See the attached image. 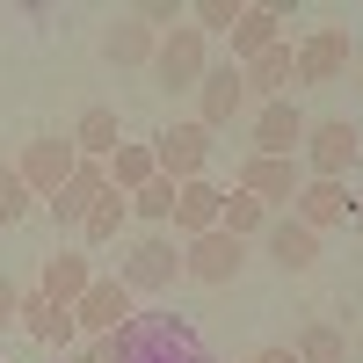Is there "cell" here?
<instances>
[{
	"label": "cell",
	"mask_w": 363,
	"mask_h": 363,
	"mask_svg": "<svg viewBox=\"0 0 363 363\" xmlns=\"http://www.w3.org/2000/svg\"><path fill=\"white\" fill-rule=\"evenodd\" d=\"M131 363H211L196 327H182L174 313H131Z\"/></svg>",
	"instance_id": "1"
},
{
	"label": "cell",
	"mask_w": 363,
	"mask_h": 363,
	"mask_svg": "<svg viewBox=\"0 0 363 363\" xmlns=\"http://www.w3.org/2000/svg\"><path fill=\"white\" fill-rule=\"evenodd\" d=\"M306 124H313V116L298 109L291 95L255 102V124H247V160H298V145H306Z\"/></svg>",
	"instance_id": "2"
},
{
	"label": "cell",
	"mask_w": 363,
	"mask_h": 363,
	"mask_svg": "<svg viewBox=\"0 0 363 363\" xmlns=\"http://www.w3.org/2000/svg\"><path fill=\"white\" fill-rule=\"evenodd\" d=\"M116 277H124L131 298H160V291H174V277H182V247H174L167 233H145V240L124 247V269H116Z\"/></svg>",
	"instance_id": "3"
},
{
	"label": "cell",
	"mask_w": 363,
	"mask_h": 363,
	"mask_svg": "<svg viewBox=\"0 0 363 363\" xmlns=\"http://www.w3.org/2000/svg\"><path fill=\"white\" fill-rule=\"evenodd\" d=\"M306 174L313 182H342L349 167H356V153H363V131L349 124V116H320V124H306Z\"/></svg>",
	"instance_id": "4"
},
{
	"label": "cell",
	"mask_w": 363,
	"mask_h": 363,
	"mask_svg": "<svg viewBox=\"0 0 363 363\" xmlns=\"http://www.w3.org/2000/svg\"><path fill=\"white\" fill-rule=\"evenodd\" d=\"M80 167V153H73V131H58V138H29L22 145V160H15V174L29 182V196L37 203H51L58 189H66V174Z\"/></svg>",
	"instance_id": "5"
},
{
	"label": "cell",
	"mask_w": 363,
	"mask_h": 363,
	"mask_svg": "<svg viewBox=\"0 0 363 363\" xmlns=\"http://www.w3.org/2000/svg\"><path fill=\"white\" fill-rule=\"evenodd\" d=\"M211 73V51H203V29H167L160 37V51H153V80L167 87V95H189V87Z\"/></svg>",
	"instance_id": "6"
},
{
	"label": "cell",
	"mask_w": 363,
	"mask_h": 363,
	"mask_svg": "<svg viewBox=\"0 0 363 363\" xmlns=\"http://www.w3.org/2000/svg\"><path fill=\"white\" fill-rule=\"evenodd\" d=\"M240 269H247V240H233V233H196V240H182V277L189 284H233Z\"/></svg>",
	"instance_id": "7"
},
{
	"label": "cell",
	"mask_w": 363,
	"mask_h": 363,
	"mask_svg": "<svg viewBox=\"0 0 363 363\" xmlns=\"http://www.w3.org/2000/svg\"><path fill=\"white\" fill-rule=\"evenodd\" d=\"M211 145H218V138H211L196 116H182V124H167V131L153 138V167H160L167 182H196V174L211 167Z\"/></svg>",
	"instance_id": "8"
},
{
	"label": "cell",
	"mask_w": 363,
	"mask_h": 363,
	"mask_svg": "<svg viewBox=\"0 0 363 363\" xmlns=\"http://www.w3.org/2000/svg\"><path fill=\"white\" fill-rule=\"evenodd\" d=\"M131 313H138V298L124 291V277H95V284L80 291V306H73V327L95 342V335H116V327H131Z\"/></svg>",
	"instance_id": "9"
},
{
	"label": "cell",
	"mask_w": 363,
	"mask_h": 363,
	"mask_svg": "<svg viewBox=\"0 0 363 363\" xmlns=\"http://www.w3.org/2000/svg\"><path fill=\"white\" fill-rule=\"evenodd\" d=\"M233 116H247V80H240V66L225 58V66H211V73L196 80V124L218 138Z\"/></svg>",
	"instance_id": "10"
},
{
	"label": "cell",
	"mask_w": 363,
	"mask_h": 363,
	"mask_svg": "<svg viewBox=\"0 0 363 363\" xmlns=\"http://www.w3.org/2000/svg\"><path fill=\"white\" fill-rule=\"evenodd\" d=\"M349 66H356L349 29H313V37L298 44V80H306V87H335Z\"/></svg>",
	"instance_id": "11"
},
{
	"label": "cell",
	"mask_w": 363,
	"mask_h": 363,
	"mask_svg": "<svg viewBox=\"0 0 363 363\" xmlns=\"http://www.w3.org/2000/svg\"><path fill=\"white\" fill-rule=\"evenodd\" d=\"M291 218L306 225V233L349 225V218H356V196H349V182H313V174H306V189L291 196Z\"/></svg>",
	"instance_id": "12"
},
{
	"label": "cell",
	"mask_w": 363,
	"mask_h": 363,
	"mask_svg": "<svg viewBox=\"0 0 363 363\" xmlns=\"http://www.w3.org/2000/svg\"><path fill=\"white\" fill-rule=\"evenodd\" d=\"M284 22H291V0L240 8V22H233V66H247V58H262L269 44H284Z\"/></svg>",
	"instance_id": "13"
},
{
	"label": "cell",
	"mask_w": 363,
	"mask_h": 363,
	"mask_svg": "<svg viewBox=\"0 0 363 363\" xmlns=\"http://www.w3.org/2000/svg\"><path fill=\"white\" fill-rule=\"evenodd\" d=\"M262 247H269V262H277L284 277H313V269H320V233H306L298 218H269Z\"/></svg>",
	"instance_id": "14"
},
{
	"label": "cell",
	"mask_w": 363,
	"mask_h": 363,
	"mask_svg": "<svg viewBox=\"0 0 363 363\" xmlns=\"http://www.w3.org/2000/svg\"><path fill=\"white\" fill-rule=\"evenodd\" d=\"M240 189H247V196H262V203L284 218V211H291V196L306 189V174H298V160H240Z\"/></svg>",
	"instance_id": "15"
},
{
	"label": "cell",
	"mask_w": 363,
	"mask_h": 363,
	"mask_svg": "<svg viewBox=\"0 0 363 363\" xmlns=\"http://www.w3.org/2000/svg\"><path fill=\"white\" fill-rule=\"evenodd\" d=\"M240 80H247V102H277V95H291V80H298V44H291V37L269 44L262 58H247V66H240Z\"/></svg>",
	"instance_id": "16"
},
{
	"label": "cell",
	"mask_w": 363,
	"mask_h": 363,
	"mask_svg": "<svg viewBox=\"0 0 363 363\" xmlns=\"http://www.w3.org/2000/svg\"><path fill=\"white\" fill-rule=\"evenodd\" d=\"M102 189H109V174H102V160H80V167L66 174V189L51 196V218L66 225V233H80V225H87V211L102 203Z\"/></svg>",
	"instance_id": "17"
},
{
	"label": "cell",
	"mask_w": 363,
	"mask_h": 363,
	"mask_svg": "<svg viewBox=\"0 0 363 363\" xmlns=\"http://www.w3.org/2000/svg\"><path fill=\"white\" fill-rule=\"evenodd\" d=\"M22 335L44 342V349H73L80 342L73 306H58V298H44V291H22Z\"/></svg>",
	"instance_id": "18"
},
{
	"label": "cell",
	"mask_w": 363,
	"mask_h": 363,
	"mask_svg": "<svg viewBox=\"0 0 363 363\" xmlns=\"http://www.w3.org/2000/svg\"><path fill=\"white\" fill-rule=\"evenodd\" d=\"M218 203H225V189L196 174V182H182V189H174V218H167V225H174L182 240H196V233L218 225Z\"/></svg>",
	"instance_id": "19"
},
{
	"label": "cell",
	"mask_w": 363,
	"mask_h": 363,
	"mask_svg": "<svg viewBox=\"0 0 363 363\" xmlns=\"http://www.w3.org/2000/svg\"><path fill=\"white\" fill-rule=\"evenodd\" d=\"M116 145H124V116H116L109 102H87V109L73 116V153H80V160H109Z\"/></svg>",
	"instance_id": "20"
},
{
	"label": "cell",
	"mask_w": 363,
	"mask_h": 363,
	"mask_svg": "<svg viewBox=\"0 0 363 363\" xmlns=\"http://www.w3.org/2000/svg\"><path fill=\"white\" fill-rule=\"evenodd\" d=\"M87 284H95V269H87L80 247H58V255H44V269H37V291L58 298V306H80V291H87Z\"/></svg>",
	"instance_id": "21"
},
{
	"label": "cell",
	"mask_w": 363,
	"mask_h": 363,
	"mask_svg": "<svg viewBox=\"0 0 363 363\" xmlns=\"http://www.w3.org/2000/svg\"><path fill=\"white\" fill-rule=\"evenodd\" d=\"M102 174H109V189H116V196H138L145 182L160 174V167H153V138H124V145L102 160Z\"/></svg>",
	"instance_id": "22"
},
{
	"label": "cell",
	"mask_w": 363,
	"mask_h": 363,
	"mask_svg": "<svg viewBox=\"0 0 363 363\" xmlns=\"http://www.w3.org/2000/svg\"><path fill=\"white\" fill-rule=\"evenodd\" d=\"M153 51H160V29H145L138 15H124V22L102 37V58H109V66H153Z\"/></svg>",
	"instance_id": "23"
},
{
	"label": "cell",
	"mask_w": 363,
	"mask_h": 363,
	"mask_svg": "<svg viewBox=\"0 0 363 363\" xmlns=\"http://www.w3.org/2000/svg\"><path fill=\"white\" fill-rule=\"evenodd\" d=\"M269 218H277V211H269L262 196H247L240 182H233L225 203H218V233H233V240H262V233H269Z\"/></svg>",
	"instance_id": "24"
},
{
	"label": "cell",
	"mask_w": 363,
	"mask_h": 363,
	"mask_svg": "<svg viewBox=\"0 0 363 363\" xmlns=\"http://www.w3.org/2000/svg\"><path fill=\"white\" fill-rule=\"evenodd\" d=\"M298 363H349V335L335 320H313V327H298V342H291Z\"/></svg>",
	"instance_id": "25"
},
{
	"label": "cell",
	"mask_w": 363,
	"mask_h": 363,
	"mask_svg": "<svg viewBox=\"0 0 363 363\" xmlns=\"http://www.w3.org/2000/svg\"><path fill=\"white\" fill-rule=\"evenodd\" d=\"M124 225H131V196H116V189H102V203L87 211V225H80V240H87V247H109V240L124 233Z\"/></svg>",
	"instance_id": "26"
},
{
	"label": "cell",
	"mask_w": 363,
	"mask_h": 363,
	"mask_svg": "<svg viewBox=\"0 0 363 363\" xmlns=\"http://www.w3.org/2000/svg\"><path fill=\"white\" fill-rule=\"evenodd\" d=\"M174 189H182V182L153 174V182H145V189L131 196V218H145V225H167V218H174Z\"/></svg>",
	"instance_id": "27"
},
{
	"label": "cell",
	"mask_w": 363,
	"mask_h": 363,
	"mask_svg": "<svg viewBox=\"0 0 363 363\" xmlns=\"http://www.w3.org/2000/svg\"><path fill=\"white\" fill-rule=\"evenodd\" d=\"M29 211H37V196H29V182L15 174V160H0V225H22Z\"/></svg>",
	"instance_id": "28"
},
{
	"label": "cell",
	"mask_w": 363,
	"mask_h": 363,
	"mask_svg": "<svg viewBox=\"0 0 363 363\" xmlns=\"http://www.w3.org/2000/svg\"><path fill=\"white\" fill-rule=\"evenodd\" d=\"M240 22V0H196L189 8V29H203V37H233Z\"/></svg>",
	"instance_id": "29"
},
{
	"label": "cell",
	"mask_w": 363,
	"mask_h": 363,
	"mask_svg": "<svg viewBox=\"0 0 363 363\" xmlns=\"http://www.w3.org/2000/svg\"><path fill=\"white\" fill-rule=\"evenodd\" d=\"M80 356H87V363H131V327H116V335H95Z\"/></svg>",
	"instance_id": "30"
},
{
	"label": "cell",
	"mask_w": 363,
	"mask_h": 363,
	"mask_svg": "<svg viewBox=\"0 0 363 363\" xmlns=\"http://www.w3.org/2000/svg\"><path fill=\"white\" fill-rule=\"evenodd\" d=\"M8 327H22V284L0 277V335H8Z\"/></svg>",
	"instance_id": "31"
},
{
	"label": "cell",
	"mask_w": 363,
	"mask_h": 363,
	"mask_svg": "<svg viewBox=\"0 0 363 363\" xmlns=\"http://www.w3.org/2000/svg\"><path fill=\"white\" fill-rule=\"evenodd\" d=\"M247 363H298V356H291V342H269V349H255Z\"/></svg>",
	"instance_id": "32"
},
{
	"label": "cell",
	"mask_w": 363,
	"mask_h": 363,
	"mask_svg": "<svg viewBox=\"0 0 363 363\" xmlns=\"http://www.w3.org/2000/svg\"><path fill=\"white\" fill-rule=\"evenodd\" d=\"M356 233H363V189H356Z\"/></svg>",
	"instance_id": "33"
},
{
	"label": "cell",
	"mask_w": 363,
	"mask_h": 363,
	"mask_svg": "<svg viewBox=\"0 0 363 363\" xmlns=\"http://www.w3.org/2000/svg\"><path fill=\"white\" fill-rule=\"evenodd\" d=\"M73 363H87V356H80V349H73Z\"/></svg>",
	"instance_id": "34"
}]
</instances>
